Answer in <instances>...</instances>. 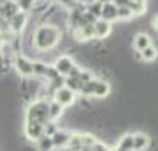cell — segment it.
Returning <instances> with one entry per match:
<instances>
[{
	"instance_id": "6da1fadb",
	"label": "cell",
	"mask_w": 158,
	"mask_h": 151,
	"mask_svg": "<svg viewBox=\"0 0 158 151\" xmlns=\"http://www.w3.org/2000/svg\"><path fill=\"white\" fill-rule=\"evenodd\" d=\"M59 37H60L59 29L52 27V25L41 27V29H37V32H36V46L41 48V50H48L53 44H57Z\"/></svg>"
},
{
	"instance_id": "7a4b0ae2",
	"label": "cell",
	"mask_w": 158,
	"mask_h": 151,
	"mask_svg": "<svg viewBox=\"0 0 158 151\" xmlns=\"http://www.w3.org/2000/svg\"><path fill=\"white\" fill-rule=\"evenodd\" d=\"M50 119V105L46 103V101L39 100L36 103H32L29 108V112H27V121L30 123H37V124H41L44 126L46 123Z\"/></svg>"
},
{
	"instance_id": "3957f363",
	"label": "cell",
	"mask_w": 158,
	"mask_h": 151,
	"mask_svg": "<svg viewBox=\"0 0 158 151\" xmlns=\"http://www.w3.org/2000/svg\"><path fill=\"white\" fill-rule=\"evenodd\" d=\"M73 100H75V93L69 91L68 87H59L57 91H55V103H59L60 107L71 105Z\"/></svg>"
},
{
	"instance_id": "277c9868",
	"label": "cell",
	"mask_w": 158,
	"mask_h": 151,
	"mask_svg": "<svg viewBox=\"0 0 158 151\" xmlns=\"http://www.w3.org/2000/svg\"><path fill=\"white\" fill-rule=\"evenodd\" d=\"M15 66H16V69H18V73L23 75V77L34 75V62H30L29 59L22 57V55L15 59Z\"/></svg>"
},
{
	"instance_id": "5b68a950",
	"label": "cell",
	"mask_w": 158,
	"mask_h": 151,
	"mask_svg": "<svg viewBox=\"0 0 158 151\" xmlns=\"http://www.w3.org/2000/svg\"><path fill=\"white\" fill-rule=\"evenodd\" d=\"M43 133H44V126L37 124V123L27 121V124H25V135L29 137V139H32V141H39V139L43 137Z\"/></svg>"
},
{
	"instance_id": "8992f818",
	"label": "cell",
	"mask_w": 158,
	"mask_h": 151,
	"mask_svg": "<svg viewBox=\"0 0 158 151\" xmlns=\"http://www.w3.org/2000/svg\"><path fill=\"white\" fill-rule=\"evenodd\" d=\"M73 61L69 57H59L57 59V62H55V66H53V68H55V71L59 73V75H60V77H64V75H69V71H71L73 69Z\"/></svg>"
},
{
	"instance_id": "52a82bcc",
	"label": "cell",
	"mask_w": 158,
	"mask_h": 151,
	"mask_svg": "<svg viewBox=\"0 0 158 151\" xmlns=\"http://www.w3.org/2000/svg\"><path fill=\"white\" fill-rule=\"evenodd\" d=\"M101 16H103L105 22L115 20V18H117V6L112 4V2H105V4H101Z\"/></svg>"
},
{
	"instance_id": "ba28073f",
	"label": "cell",
	"mask_w": 158,
	"mask_h": 151,
	"mask_svg": "<svg viewBox=\"0 0 158 151\" xmlns=\"http://www.w3.org/2000/svg\"><path fill=\"white\" fill-rule=\"evenodd\" d=\"M0 15L4 18H13L15 15H18V4L16 2H11V0H6V4L0 6Z\"/></svg>"
},
{
	"instance_id": "9c48e42d",
	"label": "cell",
	"mask_w": 158,
	"mask_h": 151,
	"mask_svg": "<svg viewBox=\"0 0 158 151\" xmlns=\"http://www.w3.org/2000/svg\"><path fill=\"white\" fill-rule=\"evenodd\" d=\"M110 34V23L101 20V22H96L94 23V36L96 37H105Z\"/></svg>"
},
{
	"instance_id": "30bf717a",
	"label": "cell",
	"mask_w": 158,
	"mask_h": 151,
	"mask_svg": "<svg viewBox=\"0 0 158 151\" xmlns=\"http://www.w3.org/2000/svg\"><path fill=\"white\" fill-rule=\"evenodd\" d=\"M151 44V37L148 36V34H137L135 37H133V46H135L139 52H142L144 48H148Z\"/></svg>"
},
{
	"instance_id": "8fae6325",
	"label": "cell",
	"mask_w": 158,
	"mask_h": 151,
	"mask_svg": "<svg viewBox=\"0 0 158 151\" xmlns=\"http://www.w3.org/2000/svg\"><path fill=\"white\" fill-rule=\"evenodd\" d=\"M148 144H149V137L148 135H144V133H135V135H133V149L135 151L146 149Z\"/></svg>"
},
{
	"instance_id": "7c38bea8",
	"label": "cell",
	"mask_w": 158,
	"mask_h": 151,
	"mask_svg": "<svg viewBox=\"0 0 158 151\" xmlns=\"http://www.w3.org/2000/svg\"><path fill=\"white\" fill-rule=\"evenodd\" d=\"M25 22H27V16L23 15V13H18L11 18V29L15 30V32H20V30L25 27Z\"/></svg>"
},
{
	"instance_id": "4fadbf2b",
	"label": "cell",
	"mask_w": 158,
	"mask_h": 151,
	"mask_svg": "<svg viewBox=\"0 0 158 151\" xmlns=\"http://www.w3.org/2000/svg\"><path fill=\"white\" fill-rule=\"evenodd\" d=\"M110 91V87H108V82L105 80H96V86H94V96H98V98H105Z\"/></svg>"
},
{
	"instance_id": "5bb4252c",
	"label": "cell",
	"mask_w": 158,
	"mask_h": 151,
	"mask_svg": "<svg viewBox=\"0 0 158 151\" xmlns=\"http://www.w3.org/2000/svg\"><path fill=\"white\" fill-rule=\"evenodd\" d=\"M66 87H68V89H69V91H73V93H75V91H82V87H84V82H82V80L80 78H73V77H69V78L66 80Z\"/></svg>"
},
{
	"instance_id": "9a60e30c",
	"label": "cell",
	"mask_w": 158,
	"mask_h": 151,
	"mask_svg": "<svg viewBox=\"0 0 158 151\" xmlns=\"http://www.w3.org/2000/svg\"><path fill=\"white\" fill-rule=\"evenodd\" d=\"M140 55H142V61H155L156 55H158V52L153 44H149L148 48H144V50L140 52Z\"/></svg>"
},
{
	"instance_id": "2e32d148",
	"label": "cell",
	"mask_w": 158,
	"mask_h": 151,
	"mask_svg": "<svg viewBox=\"0 0 158 151\" xmlns=\"http://www.w3.org/2000/svg\"><path fill=\"white\" fill-rule=\"evenodd\" d=\"M52 141L55 146H64V144H69V135L66 132H57L55 135L52 137Z\"/></svg>"
},
{
	"instance_id": "e0dca14e",
	"label": "cell",
	"mask_w": 158,
	"mask_h": 151,
	"mask_svg": "<svg viewBox=\"0 0 158 151\" xmlns=\"http://www.w3.org/2000/svg\"><path fill=\"white\" fill-rule=\"evenodd\" d=\"M119 149L123 151H133V135H124L119 142Z\"/></svg>"
},
{
	"instance_id": "ac0fdd59",
	"label": "cell",
	"mask_w": 158,
	"mask_h": 151,
	"mask_svg": "<svg viewBox=\"0 0 158 151\" xmlns=\"http://www.w3.org/2000/svg\"><path fill=\"white\" fill-rule=\"evenodd\" d=\"M60 114H62V107L53 101V103L50 105V119H55V117H59Z\"/></svg>"
},
{
	"instance_id": "d6986e66",
	"label": "cell",
	"mask_w": 158,
	"mask_h": 151,
	"mask_svg": "<svg viewBox=\"0 0 158 151\" xmlns=\"http://www.w3.org/2000/svg\"><path fill=\"white\" fill-rule=\"evenodd\" d=\"M131 11H130V7H117V18H121V20H128V18H131Z\"/></svg>"
},
{
	"instance_id": "ffe728a7",
	"label": "cell",
	"mask_w": 158,
	"mask_h": 151,
	"mask_svg": "<svg viewBox=\"0 0 158 151\" xmlns=\"http://www.w3.org/2000/svg\"><path fill=\"white\" fill-rule=\"evenodd\" d=\"M39 146H41V149H43V151L50 149L52 146H53V141H52V137H41V139H39Z\"/></svg>"
},
{
	"instance_id": "44dd1931",
	"label": "cell",
	"mask_w": 158,
	"mask_h": 151,
	"mask_svg": "<svg viewBox=\"0 0 158 151\" xmlns=\"http://www.w3.org/2000/svg\"><path fill=\"white\" fill-rule=\"evenodd\" d=\"M44 133H46L48 137H53L55 133H57L55 124H53V123H46V124H44Z\"/></svg>"
},
{
	"instance_id": "7402d4cb",
	"label": "cell",
	"mask_w": 158,
	"mask_h": 151,
	"mask_svg": "<svg viewBox=\"0 0 158 151\" xmlns=\"http://www.w3.org/2000/svg\"><path fill=\"white\" fill-rule=\"evenodd\" d=\"M30 6H34V0H20L18 2V7H22L23 11L30 9Z\"/></svg>"
},
{
	"instance_id": "603a6c76",
	"label": "cell",
	"mask_w": 158,
	"mask_h": 151,
	"mask_svg": "<svg viewBox=\"0 0 158 151\" xmlns=\"http://www.w3.org/2000/svg\"><path fill=\"white\" fill-rule=\"evenodd\" d=\"M153 27H155V29L158 30V15L155 16V20H153Z\"/></svg>"
}]
</instances>
